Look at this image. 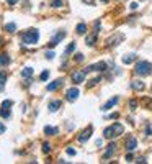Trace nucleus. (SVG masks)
Instances as JSON below:
<instances>
[{
  "mask_svg": "<svg viewBox=\"0 0 152 164\" xmlns=\"http://www.w3.org/2000/svg\"><path fill=\"white\" fill-rule=\"evenodd\" d=\"M38 39H39V31L34 30V28H31V30H28L21 35V41L25 45H34V43H38Z\"/></svg>",
  "mask_w": 152,
  "mask_h": 164,
  "instance_id": "1",
  "label": "nucleus"
},
{
  "mask_svg": "<svg viewBox=\"0 0 152 164\" xmlns=\"http://www.w3.org/2000/svg\"><path fill=\"white\" fill-rule=\"evenodd\" d=\"M150 71H152V64H150V62H147V61H141V62L136 64L134 72L142 77V75H149V74H150Z\"/></svg>",
  "mask_w": 152,
  "mask_h": 164,
  "instance_id": "2",
  "label": "nucleus"
},
{
  "mask_svg": "<svg viewBox=\"0 0 152 164\" xmlns=\"http://www.w3.org/2000/svg\"><path fill=\"white\" fill-rule=\"evenodd\" d=\"M72 81H74L75 85H77V84H82L85 81V71H75V72L72 74Z\"/></svg>",
  "mask_w": 152,
  "mask_h": 164,
  "instance_id": "3",
  "label": "nucleus"
},
{
  "mask_svg": "<svg viewBox=\"0 0 152 164\" xmlns=\"http://www.w3.org/2000/svg\"><path fill=\"white\" fill-rule=\"evenodd\" d=\"M66 99L69 102H75L79 99V89H75V87L69 89V90H67V94H66Z\"/></svg>",
  "mask_w": 152,
  "mask_h": 164,
  "instance_id": "4",
  "label": "nucleus"
},
{
  "mask_svg": "<svg viewBox=\"0 0 152 164\" xmlns=\"http://www.w3.org/2000/svg\"><path fill=\"white\" fill-rule=\"evenodd\" d=\"M90 71H106V64L105 62H97V64H92V66H89L85 69V72H90Z\"/></svg>",
  "mask_w": 152,
  "mask_h": 164,
  "instance_id": "5",
  "label": "nucleus"
},
{
  "mask_svg": "<svg viewBox=\"0 0 152 164\" xmlns=\"http://www.w3.org/2000/svg\"><path fill=\"white\" fill-rule=\"evenodd\" d=\"M136 148H137V139H136L134 136H129V138L126 139V149L133 153Z\"/></svg>",
  "mask_w": 152,
  "mask_h": 164,
  "instance_id": "6",
  "label": "nucleus"
},
{
  "mask_svg": "<svg viewBox=\"0 0 152 164\" xmlns=\"http://www.w3.org/2000/svg\"><path fill=\"white\" fill-rule=\"evenodd\" d=\"M92 131H93V130H92V126H89V128H87V130H83L82 131V133L80 135H79V141H80V143H85L87 141V139H89L90 136H92Z\"/></svg>",
  "mask_w": 152,
  "mask_h": 164,
  "instance_id": "7",
  "label": "nucleus"
},
{
  "mask_svg": "<svg viewBox=\"0 0 152 164\" xmlns=\"http://www.w3.org/2000/svg\"><path fill=\"white\" fill-rule=\"evenodd\" d=\"M62 84H64V79H56V81H54V82H51V84H47V87H46V89H47V90H49V92H54L56 89H59V87H61V85H62Z\"/></svg>",
  "mask_w": 152,
  "mask_h": 164,
  "instance_id": "8",
  "label": "nucleus"
},
{
  "mask_svg": "<svg viewBox=\"0 0 152 164\" xmlns=\"http://www.w3.org/2000/svg\"><path fill=\"white\" fill-rule=\"evenodd\" d=\"M64 38H66V31H59V33H57V35H56V36L53 38V41L49 43V48H54V46L57 45L59 41H62Z\"/></svg>",
  "mask_w": 152,
  "mask_h": 164,
  "instance_id": "9",
  "label": "nucleus"
},
{
  "mask_svg": "<svg viewBox=\"0 0 152 164\" xmlns=\"http://www.w3.org/2000/svg\"><path fill=\"white\" fill-rule=\"evenodd\" d=\"M115 151H116V143H110V145H108V149H106V153L103 154V159H108V158H111V156L115 154Z\"/></svg>",
  "mask_w": 152,
  "mask_h": 164,
  "instance_id": "10",
  "label": "nucleus"
},
{
  "mask_svg": "<svg viewBox=\"0 0 152 164\" xmlns=\"http://www.w3.org/2000/svg\"><path fill=\"white\" fill-rule=\"evenodd\" d=\"M116 103H118V97H113V99H110V100H108V102L105 103V105L102 107V112H108V110L111 109V107H115V105H116Z\"/></svg>",
  "mask_w": 152,
  "mask_h": 164,
  "instance_id": "11",
  "label": "nucleus"
},
{
  "mask_svg": "<svg viewBox=\"0 0 152 164\" xmlns=\"http://www.w3.org/2000/svg\"><path fill=\"white\" fill-rule=\"evenodd\" d=\"M61 105H62V102H61V100H53V102H49L47 109H49V112H57Z\"/></svg>",
  "mask_w": 152,
  "mask_h": 164,
  "instance_id": "12",
  "label": "nucleus"
},
{
  "mask_svg": "<svg viewBox=\"0 0 152 164\" xmlns=\"http://www.w3.org/2000/svg\"><path fill=\"white\" fill-rule=\"evenodd\" d=\"M111 128H113V131H115V135H116V136L123 135V131H125V126H123L121 123H115V125H111Z\"/></svg>",
  "mask_w": 152,
  "mask_h": 164,
  "instance_id": "13",
  "label": "nucleus"
},
{
  "mask_svg": "<svg viewBox=\"0 0 152 164\" xmlns=\"http://www.w3.org/2000/svg\"><path fill=\"white\" fill-rule=\"evenodd\" d=\"M131 87H133L136 92H141V90H144V82L142 81H133L131 82Z\"/></svg>",
  "mask_w": 152,
  "mask_h": 164,
  "instance_id": "14",
  "label": "nucleus"
},
{
  "mask_svg": "<svg viewBox=\"0 0 152 164\" xmlns=\"http://www.w3.org/2000/svg\"><path fill=\"white\" fill-rule=\"evenodd\" d=\"M103 135H105V138H108V139H111V138H115V136H116V135H115V131H113V128H111V126L105 128V130H103Z\"/></svg>",
  "mask_w": 152,
  "mask_h": 164,
  "instance_id": "15",
  "label": "nucleus"
},
{
  "mask_svg": "<svg viewBox=\"0 0 152 164\" xmlns=\"http://www.w3.org/2000/svg\"><path fill=\"white\" fill-rule=\"evenodd\" d=\"M85 43H87V46H93L95 43H97V33H93V35H89L85 39Z\"/></svg>",
  "mask_w": 152,
  "mask_h": 164,
  "instance_id": "16",
  "label": "nucleus"
},
{
  "mask_svg": "<svg viewBox=\"0 0 152 164\" xmlns=\"http://www.w3.org/2000/svg\"><path fill=\"white\" fill-rule=\"evenodd\" d=\"M133 61H136V54L131 53V54H125V56H123V62H125V64H131Z\"/></svg>",
  "mask_w": 152,
  "mask_h": 164,
  "instance_id": "17",
  "label": "nucleus"
},
{
  "mask_svg": "<svg viewBox=\"0 0 152 164\" xmlns=\"http://www.w3.org/2000/svg\"><path fill=\"white\" fill-rule=\"evenodd\" d=\"M33 67H25V69L21 71V77H25V79H28V77H31L33 75Z\"/></svg>",
  "mask_w": 152,
  "mask_h": 164,
  "instance_id": "18",
  "label": "nucleus"
},
{
  "mask_svg": "<svg viewBox=\"0 0 152 164\" xmlns=\"http://www.w3.org/2000/svg\"><path fill=\"white\" fill-rule=\"evenodd\" d=\"M44 133L46 135H51V136H54V135L59 133V130H57V128H54V126H44Z\"/></svg>",
  "mask_w": 152,
  "mask_h": 164,
  "instance_id": "19",
  "label": "nucleus"
},
{
  "mask_svg": "<svg viewBox=\"0 0 152 164\" xmlns=\"http://www.w3.org/2000/svg\"><path fill=\"white\" fill-rule=\"evenodd\" d=\"M100 81H102V75H98V77L92 79V81H90L89 84H87V89H92V87H95V85H97V84H98Z\"/></svg>",
  "mask_w": 152,
  "mask_h": 164,
  "instance_id": "20",
  "label": "nucleus"
},
{
  "mask_svg": "<svg viewBox=\"0 0 152 164\" xmlns=\"http://www.w3.org/2000/svg\"><path fill=\"white\" fill-rule=\"evenodd\" d=\"M10 64V58L7 54H0V66H7Z\"/></svg>",
  "mask_w": 152,
  "mask_h": 164,
  "instance_id": "21",
  "label": "nucleus"
},
{
  "mask_svg": "<svg viewBox=\"0 0 152 164\" xmlns=\"http://www.w3.org/2000/svg\"><path fill=\"white\" fill-rule=\"evenodd\" d=\"M85 31H87V25L85 23H79L77 25V33L79 35H85Z\"/></svg>",
  "mask_w": 152,
  "mask_h": 164,
  "instance_id": "22",
  "label": "nucleus"
},
{
  "mask_svg": "<svg viewBox=\"0 0 152 164\" xmlns=\"http://www.w3.org/2000/svg\"><path fill=\"white\" fill-rule=\"evenodd\" d=\"M125 36H123V35H118L116 38H111V39H108V46H113V45H118L116 41H119V39H123Z\"/></svg>",
  "mask_w": 152,
  "mask_h": 164,
  "instance_id": "23",
  "label": "nucleus"
},
{
  "mask_svg": "<svg viewBox=\"0 0 152 164\" xmlns=\"http://www.w3.org/2000/svg\"><path fill=\"white\" fill-rule=\"evenodd\" d=\"M5 31H8V33H15V31H17V25H15V23H8V25H5Z\"/></svg>",
  "mask_w": 152,
  "mask_h": 164,
  "instance_id": "24",
  "label": "nucleus"
},
{
  "mask_svg": "<svg viewBox=\"0 0 152 164\" xmlns=\"http://www.w3.org/2000/svg\"><path fill=\"white\" fill-rule=\"evenodd\" d=\"M0 115H2L3 118H8V117H10V109H3V110H0Z\"/></svg>",
  "mask_w": 152,
  "mask_h": 164,
  "instance_id": "25",
  "label": "nucleus"
},
{
  "mask_svg": "<svg viewBox=\"0 0 152 164\" xmlns=\"http://www.w3.org/2000/svg\"><path fill=\"white\" fill-rule=\"evenodd\" d=\"M5 82H7V72L2 71V72H0V85H3Z\"/></svg>",
  "mask_w": 152,
  "mask_h": 164,
  "instance_id": "26",
  "label": "nucleus"
},
{
  "mask_svg": "<svg viewBox=\"0 0 152 164\" xmlns=\"http://www.w3.org/2000/svg\"><path fill=\"white\" fill-rule=\"evenodd\" d=\"M11 105H13V102H11V100H3V103H2V109H10Z\"/></svg>",
  "mask_w": 152,
  "mask_h": 164,
  "instance_id": "27",
  "label": "nucleus"
},
{
  "mask_svg": "<svg viewBox=\"0 0 152 164\" xmlns=\"http://www.w3.org/2000/svg\"><path fill=\"white\" fill-rule=\"evenodd\" d=\"M74 49H75V43H70V45L67 46V49H66V54H70Z\"/></svg>",
  "mask_w": 152,
  "mask_h": 164,
  "instance_id": "28",
  "label": "nucleus"
},
{
  "mask_svg": "<svg viewBox=\"0 0 152 164\" xmlns=\"http://www.w3.org/2000/svg\"><path fill=\"white\" fill-rule=\"evenodd\" d=\"M47 77H49V71H43L41 75H39V79H41V81H46Z\"/></svg>",
  "mask_w": 152,
  "mask_h": 164,
  "instance_id": "29",
  "label": "nucleus"
},
{
  "mask_svg": "<svg viewBox=\"0 0 152 164\" xmlns=\"http://www.w3.org/2000/svg\"><path fill=\"white\" fill-rule=\"evenodd\" d=\"M51 151V145L49 143H43V153H49Z\"/></svg>",
  "mask_w": 152,
  "mask_h": 164,
  "instance_id": "30",
  "label": "nucleus"
},
{
  "mask_svg": "<svg viewBox=\"0 0 152 164\" xmlns=\"http://www.w3.org/2000/svg\"><path fill=\"white\" fill-rule=\"evenodd\" d=\"M53 7H54V8H61V7H62V0H54Z\"/></svg>",
  "mask_w": 152,
  "mask_h": 164,
  "instance_id": "31",
  "label": "nucleus"
},
{
  "mask_svg": "<svg viewBox=\"0 0 152 164\" xmlns=\"http://www.w3.org/2000/svg\"><path fill=\"white\" fill-rule=\"evenodd\" d=\"M129 107H131V110H136L137 109V100H129Z\"/></svg>",
  "mask_w": 152,
  "mask_h": 164,
  "instance_id": "32",
  "label": "nucleus"
},
{
  "mask_svg": "<svg viewBox=\"0 0 152 164\" xmlns=\"http://www.w3.org/2000/svg\"><path fill=\"white\" fill-rule=\"evenodd\" d=\"M54 56H56V54L53 53V51H46V58H47V59H54Z\"/></svg>",
  "mask_w": 152,
  "mask_h": 164,
  "instance_id": "33",
  "label": "nucleus"
},
{
  "mask_svg": "<svg viewBox=\"0 0 152 164\" xmlns=\"http://www.w3.org/2000/svg\"><path fill=\"white\" fill-rule=\"evenodd\" d=\"M75 61H77V62L83 61V54H80V53H79V54H75Z\"/></svg>",
  "mask_w": 152,
  "mask_h": 164,
  "instance_id": "34",
  "label": "nucleus"
},
{
  "mask_svg": "<svg viewBox=\"0 0 152 164\" xmlns=\"http://www.w3.org/2000/svg\"><path fill=\"white\" fill-rule=\"evenodd\" d=\"M67 154H69V156H75V149H72V148H67Z\"/></svg>",
  "mask_w": 152,
  "mask_h": 164,
  "instance_id": "35",
  "label": "nucleus"
},
{
  "mask_svg": "<svg viewBox=\"0 0 152 164\" xmlns=\"http://www.w3.org/2000/svg\"><path fill=\"white\" fill-rule=\"evenodd\" d=\"M5 130H7L5 125H2V123H0V135H2V133H5Z\"/></svg>",
  "mask_w": 152,
  "mask_h": 164,
  "instance_id": "36",
  "label": "nucleus"
},
{
  "mask_svg": "<svg viewBox=\"0 0 152 164\" xmlns=\"http://www.w3.org/2000/svg\"><path fill=\"white\" fill-rule=\"evenodd\" d=\"M131 159H133V154H131V151H129V153L126 154V161H131Z\"/></svg>",
  "mask_w": 152,
  "mask_h": 164,
  "instance_id": "37",
  "label": "nucleus"
},
{
  "mask_svg": "<svg viewBox=\"0 0 152 164\" xmlns=\"http://www.w3.org/2000/svg\"><path fill=\"white\" fill-rule=\"evenodd\" d=\"M150 133H152L150 126H147V128H146V135H147V136H150Z\"/></svg>",
  "mask_w": 152,
  "mask_h": 164,
  "instance_id": "38",
  "label": "nucleus"
},
{
  "mask_svg": "<svg viewBox=\"0 0 152 164\" xmlns=\"http://www.w3.org/2000/svg\"><path fill=\"white\" fill-rule=\"evenodd\" d=\"M136 8H137V3L133 2V3H131V10H136Z\"/></svg>",
  "mask_w": 152,
  "mask_h": 164,
  "instance_id": "39",
  "label": "nucleus"
},
{
  "mask_svg": "<svg viewBox=\"0 0 152 164\" xmlns=\"http://www.w3.org/2000/svg\"><path fill=\"white\" fill-rule=\"evenodd\" d=\"M7 2H8V3H10V5H15V3H17V2H18V0H7Z\"/></svg>",
  "mask_w": 152,
  "mask_h": 164,
  "instance_id": "40",
  "label": "nucleus"
},
{
  "mask_svg": "<svg viewBox=\"0 0 152 164\" xmlns=\"http://www.w3.org/2000/svg\"><path fill=\"white\" fill-rule=\"evenodd\" d=\"M83 2H87V3H90V5H93V0H83Z\"/></svg>",
  "mask_w": 152,
  "mask_h": 164,
  "instance_id": "41",
  "label": "nucleus"
},
{
  "mask_svg": "<svg viewBox=\"0 0 152 164\" xmlns=\"http://www.w3.org/2000/svg\"><path fill=\"white\" fill-rule=\"evenodd\" d=\"M100 2H102V3H106V2H108V0H100Z\"/></svg>",
  "mask_w": 152,
  "mask_h": 164,
  "instance_id": "42",
  "label": "nucleus"
},
{
  "mask_svg": "<svg viewBox=\"0 0 152 164\" xmlns=\"http://www.w3.org/2000/svg\"><path fill=\"white\" fill-rule=\"evenodd\" d=\"M0 45H2V38H0Z\"/></svg>",
  "mask_w": 152,
  "mask_h": 164,
  "instance_id": "43",
  "label": "nucleus"
}]
</instances>
